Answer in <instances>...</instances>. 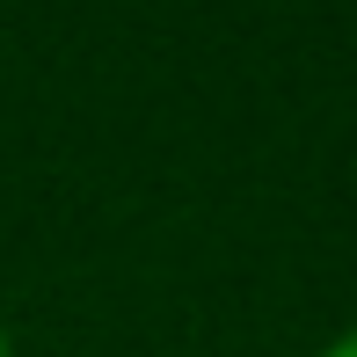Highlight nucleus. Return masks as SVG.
Wrapping results in <instances>:
<instances>
[{
    "mask_svg": "<svg viewBox=\"0 0 357 357\" xmlns=\"http://www.w3.org/2000/svg\"><path fill=\"white\" fill-rule=\"evenodd\" d=\"M321 357H357V321H350V328H343V335H335V343H328V350H321Z\"/></svg>",
    "mask_w": 357,
    "mask_h": 357,
    "instance_id": "nucleus-1",
    "label": "nucleus"
},
{
    "mask_svg": "<svg viewBox=\"0 0 357 357\" xmlns=\"http://www.w3.org/2000/svg\"><path fill=\"white\" fill-rule=\"evenodd\" d=\"M0 357H15V343H8V328H0Z\"/></svg>",
    "mask_w": 357,
    "mask_h": 357,
    "instance_id": "nucleus-2",
    "label": "nucleus"
}]
</instances>
